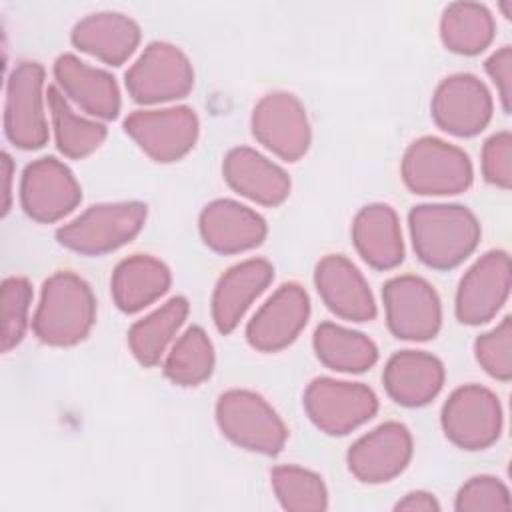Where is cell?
Here are the masks:
<instances>
[{"label": "cell", "mask_w": 512, "mask_h": 512, "mask_svg": "<svg viewBox=\"0 0 512 512\" xmlns=\"http://www.w3.org/2000/svg\"><path fill=\"white\" fill-rule=\"evenodd\" d=\"M486 72L498 90L504 112L508 114L512 98V48L502 46L500 50L492 52V56L486 60Z\"/></svg>", "instance_id": "37"}, {"label": "cell", "mask_w": 512, "mask_h": 512, "mask_svg": "<svg viewBox=\"0 0 512 512\" xmlns=\"http://www.w3.org/2000/svg\"><path fill=\"white\" fill-rule=\"evenodd\" d=\"M510 280V256L504 250L486 252L458 284L456 318L468 326L492 320L508 300Z\"/></svg>", "instance_id": "14"}, {"label": "cell", "mask_w": 512, "mask_h": 512, "mask_svg": "<svg viewBox=\"0 0 512 512\" xmlns=\"http://www.w3.org/2000/svg\"><path fill=\"white\" fill-rule=\"evenodd\" d=\"M382 380L394 402L416 408L438 396L444 384V366L428 352L402 350L386 362Z\"/></svg>", "instance_id": "23"}, {"label": "cell", "mask_w": 512, "mask_h": 512, "mask_svg": "<svg viewBox=\"0 0 512 512\" xmlns=\"http://www.w3.org/2000/svg\"><path fill=\"white\" fill-rule=\"evenodd\" d=\"M482 174L484 178L508 190L512 186V136L510 132H498L484 142L482 148Z\"/></svg>", "instance_id": "36"}, {"label": "cell", "mask_w": 512, "mask_h": 512, "mask_svg": "<svg viewBox=\"0 0 512 512\" xmlns=\"http://www.w3.org/2000/svg\"><path fill=\"white\" fill-rule=\"evenodd\" d=\"M352 240L362 260L376 270L396 268L404 260L398 216L388 204L364 206L352 222Z\"/></svg>", "instance_id": "25"}, {"label": "cell", "mask_w": 512, "mask_h": 512, "mask_svg": "<svg viewBox=\"0 0 512 512\" xmlns=\"http://www.w3.org/2000/svg\"><path fill=\"white\" fill-rule=\"evenodd\" d=\"M270 478L282 508L294 512H320L328 508V492L316 472L288 464L276 466Z\"/></svg>", "instance_id": "32"}, {"label": "cell", "mask_w": 512, "mask_h": 512, "mask_svg": "<svg viewBox=\"0 0 512 512\" xmlns=\"http://www.w3.org/2000/svg\"><path fill=\"white\" fill-rule=\"evenodd\" d=\"M478 364L496 380L512 376V320L506 316L496 328L480 334L474 342Z\"/></svg>", "instance_id": "34"}, {"label": "cell", "mask_w": 512, "mask_h": 512, "mask_svg": "<svg viewBox=\"0 0 512 512\" xmlns=\"http://www.w3.org/2000/svg\"><path fill=\"white\" fill-rule=\"evenodd\" d=\"M96 320L90 286L74 272L52 274L40 294L32 320L34 334L50 346H72L88 336Z\"/></svg>", "instance_id": "2"}, {"label": "cell", "mask_w": 512, "mask_h": 512, "mask_svg": "<svg viewBox=\"0 0 512 512\" xmlns=\"http://www.w3.org/2000/svg\"><path fill=\"white\" fill-rule=\"evenodd\" d=\"M458 512H502L512 508L508 488L494 476H474L456 494Z\"/></svg>", "instance_id": "35"}, {"label": "cell", "mask_w": 512, "mask_h": 512, "mask_svg": "<svg viewBox=\"0 0 512 512\" xmlns=\"http://www.w3.org/2000/svg\"><path fill=\"white\" fill-rule=\"evenodd\" d=\"M390 332L402 340H430L442 324V306L436 290L420 276H396L382 290Z\"/></svg>", "instance_id": "10"}, {"label": "cell", "mask_w": 512, "mask_h": 512, "mask_svg": "<svg viewBox=\"0 0 512 512\" xmlns=\"http://www.w3.org/2000/svg\"><path fill=\"white\" fill-rule=\"evenodd\" d=\"M48 108L52 116L54 136L58 150L68 158H84L100 148L106 138V126L78 116L64 94L50 86L48 88Z\"/></svg>", "instance_id": "30"}, {"label": "cell", "mask_w": 512, "mask_h": 512, "mask_svg": "<svg viewBox=\"0 0 512 512\" xmlns=\"http://www.w3.org/2000/svg\"><path fill=\"white\" fill-rule=\"evenodd\" d=\"M216 422L236 446L276 456L282 452L288 430L276 410L256 392L228 390L216 402Z\"/></svg>", "instance_id": "4"}, {"label": "cell", "mask_w": 512, "mask_h": 512, "mask_svg": "<svg viewBox=\"0 0 512 512\" xmlns=\"http://www.w3.org/2000/svg\"><path fill=\"white\" fill-rule=\"evenodd\" d=\"M72 44L106 64L120 66L138 48L140 26L120 12H96L74 26Z\"/></svg>", "instance_id": "24"}, {"label": "cell", "mask_w": 512, "mask_h": 512, "mask_svg": "<svg viewBox=\"0 0 512 512\" xmlns=\"http://www.w3.org/2000/svg\"><path fill=\"white\" fill-rule=\"evenodd\" d=\"M54 78L60 92L96 118L112 120L120 112V90L112 74L88 66L74 54H62L54 62Z\"/></svg>", "instance_id": "21"}, {"label": "cell", "mask_w": 512, "mask_h": 512, "mask_svg": "<svg viewBox=\"0 0 512 512\" xmlns=\"http://www.w3.org/2000/svg\"><path fill=\"white\" fill-rule=\"evenodd\" d=\"M310 316V300L302 286L282 284L252 316L246 340L254 350L278 352L292 344Z\"/></svg>", "instance_id": "16"}, {"label": "cell", "mask_w": 512, "mask_h": 512, "mask_svg": "<svg viewBox=\"0 0 512 512\" xmlns=\"http://www.w3.org/2000/svg\"><path fill=\"white\" fill-rule=\"evenodd\" d=\"M42 88L44 68L38 62L16 64L6 82L4 130L8 140L22 150L40 148L48 140Z\"/></svg>", "instance_id": "9"}, {"label": "cell", "mask_w": 512, "mask_h": 512, "mask_svg": "<svg viewBox=\"0 0 512 512\" xmlns=\"http://www.w3.org/2000/svg\"><path fill=\"white\" fill-rule=\"evenodd\" d=\"M272 278L274 268L264 258H250L228 268L212 294V320L218 332L230 334Z\"/></svg>", "instance_id": "20"}, {"label": "cell", "mask_w": 512, "mask_h": 512, "mask_svg": "<svg viewBox=\"0 0 512 512\" xmlns=\"http://www.w3.org/2000/svg\"><path fill=\"white\" fill-rule=\"evenodd\" d=\"M410 238L420 262L434 270L462 264L478 246L480 224L460 204H420L408 214Z\"/></svg>", "instance_id": "1"}, {"label": "cell", "mask_w": 512, "mask_h": 512, "mask_svg": "<svg viewBox=\"0 0 512 512\" xmlns=\"http://www.w3.org/2000/svg\"><path fill=\"white\" fill-rule=\"evenodd\" d=\"M410 458L412 436L400 422H384L360 436L346 456L350 472L366 484H382L396 478Z\"/></svg>", "instance_id": "17"}, {"label": "cell", "mask_w": 512, "mask_h": 512, "mask_svg": "<svg viewBox=\"0 0 512 512\" xmlns=\"http://www.w3.org/2000/svg\"><path fill=\"white\" fill-rule=\"evenodd\" d=\"M2 174H4V196H6L2 214H6L10 208V180H12V160L6 152L2 154Z\"/></svg>", "instance_id": "39"}, {"label": "cell", "mask_w": 512, "mask_h": 512, "mask_svg": "<svg viewBox=\"0 0 512 512\" xmlns=\"http://www.w3.org/2000/svg\"><path fill=\"white\" fill-rule=\"evenodd\" d=\"M126 134L156 162H174L192 150L198 118L188 106L136 110L124 120Z\"/></svg>", "instance_id": "11"}, {"label": "cell", "mask_w": 512, "mask_h": 512, "mask_svg": "<svg viewBox=\"0 0 512 512\" xmlns=\"http://www.w3.org/2000/svg\"><path fill=\"white\" fill-rule=\"evenodd\" d=\"M394 508L396 510H406V512H438L440 504L434 498V494L424 492V490H416V492H408L402 500H398Z\"/></svg>", "instance_id": "38"}, {"label": "cell", "mask_w": 512, "mask_h": 512, "mask_svg": "<svg viewBox=\"0 0 512 512\" xmlns=\"http://www.w3.org/2000/svg\"><path fill=\"white\" fill-rule=\"evenodd\" d=\"M188 316V302L182 296L170 298L164 306L138 320L128 332V346L142 366L160 362L166 346Z\"/></svg>", "instance_id": "29"}, {"label": "cell", "mask_w": 512, "mask_h": 512, "mask_svg": "<svg viewBox=\"0 0 512 512\" xmlns=\"http://www.w3.org/2000/svg\"><path fill=\"white\" fill-rule=\"evenodd\" d=\"M32 302V286L26 278L10 276L2 282V350H12L24 336Z\"/></svg>", "instance_id": "33"}, {"label": "cell", "mask_w": 512, "mask_h": 512, "mask_svg": "<svg viewBox=\"0 0 512 512\" xmlns=\"http://www.w3.org/2000/svg\"><path fill=\"white\" fill-rule=\"evenodd\" d=\"M402 178L414 194L446 196L464 192L472 184L474 172L464 150L426 136L404 152Z\"/></svg>", "instance_id": "5"}, {"label": "cell", "mask_w": 512, "mask_h": 512, "mask_svg": "<svg viewBox=\"0 0 512 512\" xmlns=\"http://www.w3.org/2000/svg\"><path fill=\"white\" fill-rule=\"evenodd\" d=\"M432 118L448 134L476 136L492 118V96L476 76L452 74L432 96Z\"/></svg>", "instance_id": "15"}, {"label": "cell", "mask_w": 512, "mask_h": 512, "mask_svg": "<svg viewBox=\"0 0 512 512\" xmlns=\"http://www.w3.org/2000/svg\"><path fill=\"white\" fill-rule=\"evenodd\" d=\"M254 138L282 160L296 162L308 152L310 124L300 100L288 92H270L252 110Z\"/></svg>", "instance_id": "12"}, {"label": "cell", "mask_w": 512, "mask_h": 512, "mask_svg": "<svg viewBox=\"0 0 512 512\" xmlns=\"http://www.w3.org/2000/svg\"><path fill=\"white\" fill-rule=\"evenodd\" d=\"M194 86L188 56L174 44L152 42L126 72V88L140 104H158L184 98Z\"/></svg>", "instance_id": "7"}, {"label": "cell", "mask_w": 512, "mask_h": 512, "mask_svg": "<svg viewBox=\"0 0 512 512\" xmlns=\"http://www.w3.org/2000/svg\"><path fill=\"white\" fill-rule=\"evenodd\" d=\"M198 226L204 244L220 254L246 252L266 238L264 218L252 208L226 198L206 204Z\"/></svg>", "instance_id": "19"}, {"label": "cell", "mask_w": 512, "mask_h": 512, "mask_svg": "<svg viewBox=\"0 0 512 512\" xmlns=\"http://www.w3.org/2000/svg\"><path fill=\"white\" fill-rule=\"evenodd\" d=\"M302 402L312 424L330 436L352 432L378 410V398L368 386L334 378L312 380Z\"/></svg>", "instance_id": "6"}, {"label": "cell", "mask_w": 512, "mask_h": 512, "mask_svg": "<svg viewBox=\"0 0 512 512\" xmlns=\"http://www.w3.org/2000/svg\"><path fill=\"white\" fill-rule=\"evenodd\" d=\"M314 282L320 298L336 316L352 322H368L376 316L368 282L344 256L322 258L316 266Z\"/></svg>", "instance_id": "18"}, {"label": "cell", "mask_w": 512, "mask_h": 512, "mask_svg": "<svg viewBox=\"0 0 512 512\" xmlns=\"http://www.w3.org/2000/svg\"><path fill=\"white\" fill-rule=\"evenodd\" d=\"M146 222L142 202L98 204L84 210L78 218L58 228V242L84 256L108 254L128 244Z\"/></svg>", "instance_id": "3"}, {"label": "cell", "mask_w": 512, "mask_h": 512, "mask_svg": "<svg viewBox=\"0 0 512 512\" xmlns=\"http://www.w3.org/2000/svg\"><path fill=\"white\" fill-rule=\"evenodd\" d=\"M440 38L450 52L480 54L494 38V18L482 4L454 2L442 12Z\"/></svg>", "instance_id": "28"}, {"label": "cell", "mask_w": 512, "mask_h": 512, "mask_svg": "<svg viewBox=\"0 0 512 512\" xmlns=\"http://www.w3.org/2000/svg\"><path fill=\"white\" fill-rule=\"evenodd\" d=\"M82 200V190L68 166L56 158H38L26 166L20 184L24 212L36 222H56Z\"/></svg>", "instance_id": "13"}, {"label": "cell", "mask_w": 512, "mask_h": 512, "mask_svg": "<svg viewBox=\"0 0 512 512\" xmlns=\"http://www.w3.org/2000/svg\"><path fill=\"white\" fill-rule=\"evenodd\" d=\"M222 172L232 190L264 206H278L290 194L288 174L278 164L246 146L232 148L224 156Z\"/></svg>", "instance_id": "22"}, {"label": "cell", "mask_w": 512, "mask_h": 512, "mask_svg": "<svg viewBox=\"0 0 512 512\" xmlns=\"http://www.w3.org/2000/svg\"><path fill=\"white\" fill-rule=\"evenodd\" d=\"M510 6H512V0L502 2V10H504V16H506V18H510Z\"/></svg>", "instance_id": "40"}, {"label": "cell", "mask_w": 512, "mask_h": 512, "mask_svg": "<svg viewBox=\"0 0 512 512\" xmlns=\"http://www.w3.org/2000/svg\"><path fill=\"white\" fill-rule=\"evenodd\" d=\"M318 360L336 372H364L378 360L376 344L362 332L324 322L314 332Z\"/></svg>", "instance_id": "27"}, {"label": "cell", "mask_w": 512, "mask_h": 512, "mask_svg": "<svg viewBox=\"0 0 512 512\" xmlns=\"http://www.w3.org/2000/svg\"><path fill=\"white\" fill-rule=\"evenodd\" d=\"M170 282L172 276L164 262L146 254H134L114 268L110 292L122 312L134 314L166 294Z\"/></svg>", "instance_id": "26"}, {"label": "cell", "mask_w": 512, "mask_h": 512, "mask_svg": "<svg viewBox=\"0 0 512 512\" xmlns=\"http://www.w3.org/2000/svg\"><path fill=\"white\" fill-rule=\"evenodd\" d=\"M214 370V348L206 332L188 328L172 346L164 360V374L178 386H198Z\"/></svg>", "instance_id": "31"}, {"label": "cell", "mask_w": 512, "mask_h": 512, "mask_svg": "<svg viewBox=\"0 0 512 512\" xmlns=\"http://www.w3.org/2000/svg\"><path fill=\"white\" fill-rule=\"evenodd\" d=\"M440 420L446 438L464 450H484L502 432L498 396L478 384L454 390L442 408Z\"/></svg>", "instance_id": "8"}]
</instances>
